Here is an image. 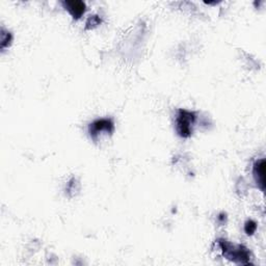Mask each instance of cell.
Wrapping results in <instances>:
<instances>
[{
    "label": "cell",
    "instance_id": "6da1fadb",
    "mask_svg": "<svg viewBox=\"0 0 266 266\" xmlns=\"http://www.w3.org/2000/svg\"><path fill=\"white\" fill-rule=\"evenodd\" d=\"M218 245L227 259L239 264H250L251 254L243 245H232L226 240L219 239Z\"/></svg>",
    "mask_w": 266,
    "mask_h": 266
},
{
    "label": "cell",
    "instance_id": "8992f818",
    "mask_svg": "<svg viewBox=\"0 0 266 266\" xmlns=\"http://www.w3.org/2000/svg\"><path fill=\"white\" fill-rule=\"evenodd\" d=\"M13 37L11 32H4V29L1 31V49H4L6 46L11 44Z\"/></svg>",
    "mask_w": 266,
    "mask_h": 266
},
{
    "label": "cell",
    "instance_id": "277c9868",
    "mask_svg": "<svg viewBox=\"0 0 266 266\" xmlns=\"http://www.w3.org/2000/svg\"><path fill=\"white\" fill-rule=\"evenodd\" d=\"M253 174L257 185L263 192L265 190V160L263 158L257 160L254 164Z\"/></svg>",
    "mask_w": 266,
    "mask_h": 266
},
{
    "label": "cell",
    "instance_id": "7a4b0ae2",
    "mask_svg": "<svg viewBox=\"0 0 266 266\" xmlns=\"http://www.w3.org/2000/svg\"><path fill=\"white\" fill-rule=\"evenodd\" d=\"M196 115L193 111L186 109H179L176 115L175 127L179 136L190 137L193 134V127L195 123Z\"/></svg>",
    "mask_w": 266,
    "mask_h": 266
},
{
    "label": "cell",
    "instance_id": "3957f363",
    "mask_svg": "<svg viewBox=\"0 0 266 266\" xmlns=\"http://www.w3.org/2000/svg\"><path fill=\"white\" fill-rule=\"evenodd\" d=\"M115 131V124L111 119H99L89 126V133L92 139L97 142L99 135L111 134Z\"/></svg>",
    "mask_w": 266,
    "mask_h": 266
},
{
    "label": "cell",
    "instance_id": "5b68a950",
    "mask_svg": "<svg viewBox=\"0 0 266 266\" xmlns=\"http://www.w3.org/2000/svg\"><path fill=\"white\" fill-rule=\"evenodd\" d=\"M63 4L75 19L80 18L85 12V3L79 0H68V1H64Z\"/></svg>",
    "mask_w": 266,
    "mask_h": 266
},
{
    "label": "cell",
    "instance_id": "ba28073f",
    "mask_svg": "<svg viewBox=\"0 0 266 266\" xmlns=\"http://www.w3.org/2000/svg\"><path fill=\"white\" fill-rule=\"evenodd\" d=\"M101 23V20L99 17L97 16H91L88 22H87V25H88V28L92 27V26H97V25H99Z\"/></svg>",
    "mask_w": 266,
    "mask_h": 266
},
{
    "label": "cell",
    "instance_id": "52a82bcc",
    "mask_svg": "<svg viewBox=\"0 0 266 266\" xmlns=\"http://www.w3.org/2000/svg\"><path fill=\"white\" fill-rule=\"evenodd\" d=\"M257 230V225H256V222L253 221V220H247L245 222V225H244V231H245V233L247 235H252L255 233V231Z\"/></svg>",
    "mask_w": 266,
    "mask_h": 266
}]
</instances>
